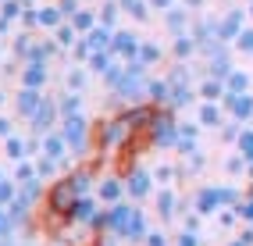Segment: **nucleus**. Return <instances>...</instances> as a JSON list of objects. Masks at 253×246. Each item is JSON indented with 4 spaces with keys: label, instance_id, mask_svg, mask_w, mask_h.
<instances>
[{
    "label": "nucleus",
    "instance_id": "nucleus-25",
    "mask_svg": "<svg viewBox=\"0 0 253 246\" xmlns=\"http://www.w3.org/2000/svg\"><path fill=\"white\" fill-rule=\"evenodd\" d=\"M235 146H239V157H246V164H253V128H243Z\"/></svg>",
    "mask_w": 253,
    "mask_h": 246
},
{
    "label": "nucleus",
    "instance_id": "nucleus-1",
    "mask_svg": "<svg viewBox=\"0 0 253 246\" xmlns=\"http://www.w3.org/2000/svg\"><path fill=\"white\" fill-rule=\"evenodd\" d=\"M61 136L64 143H68V150L86 157L93 150V122H86L82 114H75V118H61Z\"/></svg>",
    "mask_w": 253,
    "mask_h": 246
},
{
    "label": "nucleus",
    "instance_id": "nucleus-41",
    "mask_svg": "<svg viewBox=\"0 0 253 246\" xmlns=\"http://www.w3.org/2000/svg\"><path fill=\"white\" fill-rule=\"evenodd\" d=\"M0 178H4V175H0Z\"/></svg>",
    "mask_w": 253,
    "mask_h": 246
},
{
    "label": "nucleus",
    "instance_id": "nucleus-7",
    "mask_svg": "<svg viewBox=\"0 0 253 246\" xmlns=\"http://www.w3.org/2000/svg\"><path fill=\"white\" fill-rule=\"evenodd\" d=\"M154 207H157V218H164V221H171V218H178L182 210H185V204L178 200V193L171 189V186H164L157 196H154Z\"/></svg>",
    "mask_w": 253,
    "mask_h": 246
},
{
    "label": "nucleus",
    "instance_id": "nucleus-31",
    "mask_svg": "<svg viewBox=\"0 0 253 246\" xmlns=\"http://www.w3.org/2000/svg\"><path fill=\"white\" fill-rule=\"evenodd\" d=\"M235 50L253 54V29H243V32H239V40H235Z\"/></svg>",
    "mask_w": 253,
    "mask_h": 246
},
{
    "label": "nucleus",
    "instance_id": "nucleus-33",
    "mask_svg": "<svg viewBox=\"0 0 253 246\" xmlns=\"http://www.w3.org/2000/svg\"><path fill=\"white\" fill-rule=\"evenodd\" d=\"M57 7H61V14H64V18H72V14H75L82 4H79V0H57Z\"/></svg>",
    "mask_w": 253,
    "mask_h": 246
},
{
    "label": "nucleus",
    "instance_id": "nucleus-17",
    "mask_svg": "<svg viewBox=\"0 0 253 246\" xmlns=\"http://www.w3.org/2000/svg\"><path fill=\"white\" fill-rule=\"evenodd\" d=\"M72 29L79 32V36H86V32H93L96 25H100V18H96V11H89V7H79L75 14H72Z\"/></svg>",
    "mask_w": 253,
    "mask_h": 246
},
{
    "label": "nucleus",
    "instance_id": "nucleus-3",
    "mask_svg": "<svg viewBox=\"0 0 253 246\" xmlns=\"http://www.w3.org/2000/svg\"><path fill=\"white\" fill-rule=\"evenodd\" d=\"M93 193H96V200L104 204V207H114V204L125 200V178L122 175H100Z\"/></svg>",
    "mask_w": 253,
    "mask_h": 246
},
{
    "label": "nucleus",
    "instance_id": "nucleus-15",
    "mask_svg": "<svg viewBox=\"0 0 253 246\" xmlns=\"http://www.w3.org/2000/svg\"><path fill=\"white\" fill-rule=\"evenodd\" d=\"M164 25L171 36H185V29H189V7H171L164 11Z\"/></svg>",
    "mask_w": 253,
    "mask_h": 246
},
{
    "label": "nucleus",
    "instance_id": "nucleus-5",
    "mask_svg": "<svg viewBox=\"0 0 253 246\" xmlns=\"http://www.w3.org/2000/svg\"><path fill=\"white\" fill-rule=\"evenodd\" d=\"M221 207H225L221 186H204V189H196V196H193V210H196V214H217Z\"/></svg>",
    "mask_w": 253,
    "mask_h": 246
},
{
    "label": "nucleus",
    "instance_id": "nucleus-6",
    "mask_svg": "<svg viewBox=\"0 0 253 246\" xmlns=\"http://www.w3.org/2000/svg\"><path fill=\"white\" fill-rule=\"evenodd\" d=\"M243 29H246V11L232 7L225 18H217V40H221V43H228V40H232V43H235Z\"/></svg>",
    "mask_w": 253,
    "mask_h": 246
},
{
    "label": "nucleus",
    "instance_id": "nucleus-18",
    "mask_svg": "<svg viewBox=\"0 0 253 246\" xmlns=\"http://www.w3.org/2000/svg\"><path fill=\"white\" fill-rule=\"evenodd\" d=\"M250 75L246 72H239V68H232L228 72V79H225V96H239V93H250Z\"/></svg>",
    "mask_w": 253,
    "mask_h": 246
},
{
    "label": "nucleus",
    "instance_id": "nucleus-40",
    "mask_svg": "<svg viewBox=\"0 0 253 246\" xmlns=\"http://www.w3.org/2000/svg\"><path fill=\"white\" fill-rule=\"evenodd\" d=\"M0 4H4V0H0Z\"/></svg>",
    "mask_w": 253,
    "mask_h": 246
},
{
    "label": "nucleus",
    "instance_id": "nucleus-27",
    "mask_svg": "<svg viewBox=\"0 0 253 246\" xmlns=\"http://www.w3.org/2000/svg\"><path fill=\"white\" fill-rule=\"evenodd\" d=\"M18 196V186L11 178H0V207H11V200Z\"/></svg>",
    "mask_w": 253,
    "mask_h": 246
},
{
    "label": "nucleus",
    "instance_id": "nucleus-13",
    "mask_svg": "<svg viewBox=\"0 0 253 246\" xmlns=\"http://www.w3.org/2000/svg\"><path fill=\"white\" fill-rule=\"evenodd\" d=\"M68 18L61 14V7L57 4H43V7H36V29H50L54 32L57 25H64Z\"/></svg>",
    "mask_w": 253,
    "mask_h": 246
},
{
    "label": "nucleus",
    "instance_id": "nucleus-38",
    "mask_svg": "<svg viewBox=\"0 0 253 246\" xmlns=\"http://www.w3.org/2000/svg\"><path fill=\"white\" fill-rule=\"evenodd\" d=\"M4 100H7V96H4V89H0V104H4Z\"/></svg>",
    "mask_w": 253,
    "mask_h": 246
},
{
    "label": "nucleus",
    "instance_id": "nucleus-10",
    "mask_svg": "<svg viewBox=\"0 0 253 246\" xmlns=\"http://www.w3.org/2000/svg\"><path fill=\"white\" fill-rule=\"evenodd\" d=\"M46 79H50V68H46V64H40V61H25V64H22V86H25V89H40V93H43Z\"/></svg>",
    "mask_w": 253,
    "mask_h": 246
},
{
    "label": "nucleus",
    "instance_id": "nucleus-9",
    "mask_svg": "<svg viewBox=\"0 0 253 246\" xmlns=\"http://www.w3.org/2000/svg\"><path fill=\"white\" fill-rule=\"evenodd\" d=\"M40 104H43V93L40 89H25L22 86L18 93H14V111H18L25 122H32V114L40 111Z\"/></svg>",
    "mask_w": 253,
    "mask_h": 246
},
{
    "label": "nucleus",
    "instance_id": "nucleus-39",
    "mask_svg": "<svg viewBox=\"0 0 253 246\" xmlns=\"http://www.w3.org/2000/svg\"><path fill=\"white\" fill-rule=\"evenodd\" d=\"M250 18H253V0H250Z\"/></svg>",
    "mask_w": 253,
    "mask_h": 246
},
{
    "label": "nucleus",
    "instance_id": "nucleus-20",
    "mask_svg": "<svg viewBox=\"0 0 253 246\" xmlns=\"http://www.w3.org/2000/svg\"><path fill=\"white\" fill-rule=\"evenodd\" d=\"M196 50H200V46H196V40L189 36V32H185V36H175V46H171V54H175L178 61H189Z\"/></svg>",
    "mask_w": 253,
    "mask_h": 246
},
{
    "label": "nucleus",
    "instance_id": "nucleus-28",
    "mask_svg": "<svg viewBox=\"0 0 253 246\" xmlns=\"http://www.w3.org/2000/svg\"><path fill=\"white\" fill-rule=\"evenodd\" d=\"M86 89V72L82 68H72L68 72V93H82Z\"/></svg>",
    "mask_w": 253,
    "mask_h": 246
},
{
    "label": "nucleus",
    "instance_id": "nucleus-22",
    "mask_svg": "<svg viewBox=\"0 0 253 246\" xmlns=\"http://www.w3.org/2000/svg\"><path fill=\"white\" fill-rule=\"evenodd\" d=\"M118 14H122V4H118V0H104V7L96 11V18H100V25H107V29H114V22H118Z\"/></svg>",
    "mask_w": 253,
    "mask_h": 246
},
{
    "label": "nucleus",
    "instance_id": "nucleus-32",
    "mask_svg": "<svg viewBox=\"0 0 253 246\" xmlns=\"http://www.w3.org/2000/svg\"><path fill=\"white\" fill-rule=\"evenodd\" d=\"M175 246H200V236H196V232H185V228H182L178 239H175Z\"/></svg>",
    "mask_w": 253,
    "mask_h": 246
},
{
    "label": "nucleus",
    "instance_id": "nucleus-23",
    "mask_svg": "<svg viewBox=\"0 0 253 246\" xmlns=\"http://www.w3.org/2000/svg\"><path fill=\"white\" fill-rule=\"evenodd\" d=\"M79 40H82V36L72 29V22H64V25H57V29H54V43H57V46H75Z\"/></svg>",
    "mask_w": 253,
    "mask_h": 246
},
{
    "label": "nucleus",
    "instance_id": "nucleus-16",
    "mask_svg": "<svg viewBox=\"0 0 253 246\" xmlns=\"http://www.w3.org/2000/svg\"><path fill=\"white\" fill-rule=\"evenodd\" d=\"M196 96H200V100H211V104H221V100H225V82L207 75V79L196 86Z\"/></svg>",
    "mask_w": 253,
    "mask_h": 246
},
{
    "label": "nucleus",
    "instance_id": "nucleus-37",
    "mask_svg": "<svg viewBox=\"0 0 253 246\" xmlns=\"http://www.w3.org/2000/svg\"><path fill=\"white\" fill-rule=\"evenodd\" d=\"M228 246H250V243H243V239H232V243H228Z\"/></svg>",
    "mask_w": 253,
    "mask_h": 246
},
{
    "label": "nucleus",
    "instance_id": "nucleus-8",
    "mask_svg": "<svg viewBox=\"0 0 253 246\" xmlns=\"http://www.w3.org/2000/svg\"><path fill=\"white\" fill-rule=\"evenodd\" d=\"M139 36L136 32H128V29H114V40H111V54L114 57H125V61H132L139 54Z\"/></svg>",
    "mask_w": 253,
    "mask_h": 246
},
{
    "label": "nucleus",
    "instance_id": "nucleus-19",
    "mask_svg": "<svg viewBox=\"0 0 253 246\" xmlns=\"http://www.w3.org/2000/svg\"><path fill=\"white\" fill-rule=\"evenodd\" d=\"M161 57H164V50H161L157 43H139V54L132 57V61H136V64H143V68H154V64H157Z\"/></svg>",
    "mask_w": 253,
    "mask_h": 246
},
{
    "label": "nucleus",
    "instance_id": "nucleus-12",
    "mask_svg": "<svg viewBox=\"0 0 253 246\" xmlns=\"http://www.w3.org/2000/svg\"><path fill=\"white\" fill-rule=\"evenodd\" d=\"M40 150H43V157L64 164V157H68V143H64V136H61V132H46V136H43V143H40Z\"/></svg>",
    "mask_w": 253,
    "mask_h": 246
},
{
    "label": "nucleus",
    "instance_id": "nucleus-26",
    "mask_svg": "<svg viewBox=\"0 0 253 246\" xmlns=\"http://www.w3.org/2000/svg\"><path fill=\"white\" fill-rule=\"evenodd\" d=\"M175 178H178L175 164H161V168H154V182H161V186H171Z\"/></svg>",
    "mask_w": 253,
    "mask_h": 246
},
{
    "label": "nucleus",
    "instance_id": "nucleus-36",
    "mask_svg": "<svg viewBox=\"0 0 253 246\" xmlns=\"http://www.w3.org/2000/svg\"><path fill=\"white\" fill-rule=\"evenodd\" d=\"M182 7H204V0H182Z\"/></svg>",
    "mask_w": 253,
    "mask_h": 246
},
{
    "label": "nucleus",
    "instance_id": "nucleus-35",
    "mask_svg": "<svg viewBox=\"0 0 253 246\" xmlns=\"http://www.w3.org/2000/svg\"><path fill=\"white\" fill-rule=\"evenodd\" d=\"M7 136H14V132H11V118L0 114V139H7Z\"/></svg>",
    "mask_w": 253,
    "mask_h": 246
},
{
    "label": "nucleus",
    "instance_id": "nucleus-24",
    "mask_svg": "<svg viewBox=\"0 0 253 246\" xmlns=\"http://www.w3.org/2000/svg\"><path fill=\"white\" fill-rule=\"evenodd\" d=\"M118 4H122V11H128L136 22H146L150 18V4H146V0H118Z\"/></svg>",
    "mask_w": 253,
    "mask_h": 246
},
{
    "label": "nucleus",
    "instance_id": "nucleus-4",
    "mask_svg": "<svg viewBox=\"0 0 253 246\" xmlns=\"http://www.w3.org/2000/svg\"><path fill=\"white\" fill-rule=\"evenodd\" d=\"M61 122V107H57V100H50V96H43V104H40V111L32 114V128H36L40 136H46V132H54V125Z\"/></svg>",
    "mask_w": 253,
    "mask_h": 246
},
{
    "label": "nucleus",
    "instance_id": "nucleus-11",
    "mask_svg": "<svg viewBox=\"0 0 253 246\" xmlns=\"http://www.w3.org/2000/svg\"><path fill=\"white\" fill-rule=\"evenodd\" d=\"M225 111L235 122H250L253 118V93H239V96H225Z\"/></svg>",
    "mask_w": 253,
    "mask_h": 246
},
{
    "label": "nucleus",
    "instance_id": "nucleus-30",
    "mask_svg": "<svg viewBox=\"0 0 253 246\" xmlns=\"http://www.w3.org/2000/svg\"><path fill=\"white\" fill-rule=\"evenodd\" d=\"M143 246H171V239H168L161 228H150L146 232V239H143Z\"/></svg>",
    "mask_w": 253,
    "mask_h": 246
},
{
    "label": "nucleus",
    "instance_id": "nucleus-2",
    "mask_svg": "<svg viewBox=\"0 0 253 246\" xmlns=\"http://www.w3.org/2000/svg\"><path fill=\"white\" fill-rule=\"evenodd\" d=\"M122 178H125V196L128 200H146V196L154 193V171H146L143 164L132 168L128 175H122Z\"/></svg>",
    "mask_w": 253,
    "mask_h": 246
},
{
    "label": "nucleus",
    "instance_id": "nucleus-14",
    "mask_svg": "<svg viewBox=\"0 0 253 246\" xmlns=\"http://www.w3.org/2000/svg\"><path fill=\"white\" fill-rule=\"evenodd\" d=\"M221 104H211V100H204L196 107V125H204V128H221Z\"/></svg>",
    "mask_w": 253,
    "mask_h": 246
},
{
    "label": "nucleus",
    "instance_id": "nucleus-29",
    "mask_svg": "<svg viewBox=\"0 0 253 246\" xmlns=\"http://www.w3.org/2000/svg\"><path fill=\"white\" fill-rule=\"evenodd\" d=\"M57 168H61V164H57V161H50V157H40V161H36V175H40V178H50Z\"/></svg>",
    "mask_w": 253,
    "mask_h": 246
},
{
    "label": "nucleus",
    "instance_id": "nucleus-34",
    "mask_svg": "<svg viewBox=\"0 0 253 246\" xmlns=\"http://www.w3.org/2000/svg\"><path fill=\"white\" fill-rule=\"evenodd\" d=\"M146 4H150V11H171L175 0H146Z\"/></svg>",
    "mask_w": 253,
    "mask_h": 246
},
{
    "label": "nucleus",
    "instance_id": "nucleus-21",
    "mask_svg": "<svg viewBox=\"0 0 253 246\" xmlns=\"http://www.w3.org/2000/svg\"><path fill=\"white\" fill-rule=\"evenodd\" d=\"M57 107H61V118H75V114H82V96L79 93H64L57 100Z\"/></svg>",
    "mask_w": 253,
    "mask_h": 246
}]
</instances>
